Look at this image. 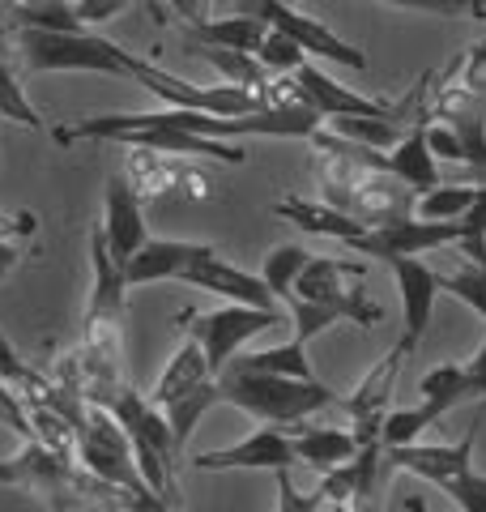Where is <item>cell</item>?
<instances>
[{"instance_id": "cell-40", "label": "cell", "mask_w": 486, "mask_h": 512, "mask_svg": "<svg viewBox=\"0 0 486 512\" xmlns=\"http://www.w3.org/2000/svg\"><path fill=\"white\" fill-rule=\"evenodd\" d=\"M175 13H180V22L184 26H201L209 22V0H171Z\"/></svg>"}, {"instance_id": "cell-1", "label": "cell", "mask_w": 486, "mask_h": 512, "mask_svg": "<svg viewBox=\"0 0 486 512\" xmlns=\"http://www.w3.org/2000/svg\"><path fill=\"white\" fill-rule=\"evenodd\" d=\"M316 150V180H320V197L342 210L350 218H359L363 227H388V222L414 218V201L418 192L397 180L393 171H384V154L359 146V141H346L329 133V128H316L312 137Z\"/></svg>"}, {"instance_id": "cell-10", "label": "cell", "mask_w": 486, "mask_h": 512, "mask_svg": "<svg viewBox=\"0 0 486 512\" xmlns=\"http://www.w3.org/2000/svg\"><path fill=\"white\" fill-rule=\"evenodd\" d=\"M282 312H269V308H248V303H222V308H188L175 316V325L184 329V338H192L201 346V355L209 363L214 380L222 376V367L231 363L243 342H252L256 333H265L273 325H282Z\"/></svg>"}, {"instance_id": "cell-18", "label": "cell", "mask_w": 486, "mask_h": 512, "mask_svg": "<svg viewBox=\"0 0 486 512\" xmlns=\"http://www.w3.org/2000/svg\"><path fill=\"white\" fill-rule=\"evenodd\" d=\"M397 274V286H401V316H405V333H401V350L414 355L423 346L427 329H431V316H435V295H440V274L427 269L418 256H397L388 261Z\"/></svg>"}, {"instance_id": "cell-35", "label": "cell", "mask_w": 486, "mask_h": 512, "mask_svg": "<svg viewBox=\"0 0 486 512\" xmlns=\"http://www.w3.org/2000/svg\"><path fill=\"white\" fill-rule=\"evenodd\" d=\"M440 491H448L452 500L461 504V512H486V474H478L474 466L461 470V474H452Z\"/></svg>"}, {"instance_id": "cell-47", "label": "cell", "mask_w": 486, "mask_h": 512, "mask_svg": "<svg viewBox=\"0 0 486 512\" xmlns=\"http://www.w3.org/2000/svg\"><path fill=\"white\" fill-rule=\"evenodd\" d=\"M107 512H128V508H120V504H111V508H107Z\"/></svg>"}, {"instance_id": "cell-22", "label": "cell", "mask_w": 486, "mask_h": 512, "mask_svg": "<svg viewBox=\"0 0 486 512\" xmlns=\"http://www.w3.org/2000/svg\"><path fill=\"white\" fill-rule=\"evenodd\" d=\"M205 248L209 244H188V239H145V244L124 261V278H128V286L180 278Z\"/></svg>"}, {"instance_id": "cell-8", "label": "cell", "mask_w": 486, "mask_h": 512, "mask_svg": "<svg viewBox=\"0 0 486 512\" xmlns=\"http://www.w3.org/2000/svg\"><path fill=\"white\" fill-rule=\"evenodd\" d=\"M333 402H337L333 389L320 380L231 372V367L218 376V406H235L243 414H252L256 423H273V427H295Z\"/></svg>"}, {"instance_id": "cell-19", "label": "cell", "mask_w": 486, "mask_h": 512, "mask_svg": "<svg viewBox=\"0 0 486 512\" xmlns=\"http://www.w3.org/2000/svg\"><path fill=\"white\" fill-rule=\"evenodd\" d=\"M423 410L431 414L435 423L444 419L448 410H457L461 402H486V338L478 346V355L469 363H440L431 367V372L423 376Z\"/></svg>"}, {"instance_id": "cell-20", "label": "cell", "mask_w": 486, "mask_h": 512, "mask_svg": "<svg viewBox=\"0 0 486 512\" xmlns=\"http://www.w3.org/2000/svg\"><path fill=\"white\" fill-rule=\"evenodd\" d=\"M384 474V448L376 444H359V453L346 457L342 466L324 470L316 495L324 504H359V508H376V487Z\"/></svg>"}, {"instance_id": "cell-46", "label": "cell", "mask_w": 486, "mask_h": 512, "mask_svg": "<svg viewBox=\"0 0 486 512\" xmlns=\"http://www.w3.org/2000/svg\"><path fill=\"white\" fill-rule=\"evenodd\" d=\"M478 13H482V18H486V0H478Z\"/></svg>"}, {"instance_id": "cell-13", "label": "cell", "mask_w": 486, "mask_h": 512, "mask_svg": "<svg viewBox=\"0 0 486 512\" xmlns=\"http://www.w3.org/2000/svg\"><path fill=\"white\" fill-rule=\"evenodd\" d=\"M478 427H482V414L474 419V427L465 431L457 444H393L384 448V474L393 470H405V474H418L427 483L444 487L452 474H461L474 466V444H478Z\"/></svg>"}, {"instance_id": "cell-42", "label": "cell", "mask_w": 486, "mask_h": 512, "mask_svg": "<svg viewBox=\"0 0 486 512\" xmlns=\"http://www.w3.org/2000/svg\"><path fill=\"white\" fill-rule=\"evenodd\" d=\"M13 35V0H0V39Z\"/></svg>"}, {"instance_id": "cell-45", "label": "cell", "mask_w": 486, "mask_h": 512, "mask_svg": "<svg viewBox=\"0 0 486 512\" xmlns=\"http://www.w3.org/2000/svg\"><path fill=\"white\" fill-rule=\"evenodd\" d=\"M18 5H56V0H18Z\"/></svg>"}, {"instance_id": "cell-28", "label": "cell", "mask_w": 486, "mask_h": 512, "mask_svg": "<svg viewBox=\"0 0 486 512\" xmlns=\"http://www.w3.org/2000/svg\"><path fill=\"white\" fill-rule=\"evenodd\" d=\"M231 372H261V376H295V380H316L312 359H307L303 342H286V346H269V350H248V355H235ZM222 367V372H226Z\"/></svg>"}, {"instance_id": "cell-43", "label": "cell", "mask_w": 486, "mask_h": 512, "mask_svg": "<svg viewBox=\"0 0 486 512\" xmlns=\"http://www.w3.org/2000/svg\"><path fill=\"white\" fill-rule=\"evenodd\" d=\"M329 512H376V508H359V504H329Z\"/></svg>"}, {"instance_id": "cell-30", "label": "cell", "mask_w": 486, "mask_h": 512, "mask_svg": "<svg viewBox=\"0 0 486 512\" xmlns=\"http://www.w3.org/2000/svg\"><path fill=\"white\" fill-rule=\"evenodd\" d=\"M474 205V188L469 184H435L427 192H418L414 201V218H431V222H452Z\"/></svg>"}, {"instance_id": "cell-32", "label": "cell", "mask_w": 486, "mask_h": 512, "mask_svg": "<svg viewBox=\"0 0 486 512\" xmlns=\"http://www.w3.org/2000/svg\"><path fill=\"white\" fill-rule=\"evenodd\" d=\"M457 222H461V239H457V244L465 248V256L474 265H486V184L474 188V205H469Z\"/></svg>"}, {"instance_id": "cell-12", "label": "cell", "mask_w": 486, "mask_h": 512, "mask_svg": "<svg viewBox=\"0 0 486 512\" xmlns=\"http://www.w3.org/2000/svg\"><path fill=\"white\" fill-rule=\"evenodd\" d=\"M461 239V222H431V218H401L388 227H367L363 235L350 239V252L359 256H380V261H397V256H418V252H435Z\"/></svg>"}, {"instance_id": "cell-29", "label": "cell", "mask_w": 486, "mask_h": 512, "mask_svg": "<svg viewBox=\"0 0 486 512\" xmlns=\"http://www.w3.org/2000/svg\"><path fill=\"white\" fill-rule=\"evenodd\" d=\"M312 261V252H307L303 244H278L269 256H265V269H261V278L265 286L273 291V299H290V291H295V278L303 274V265Z\"/></svg>"}, {"instance_id": "cell-14", "label": "cell", "mask_w": 486, "mask_h": 512, "mask_svg": "<svg viewBox=\"0 0 486 512\" xmlns=\"http://www.w3.org/2000/svg\"><path fill=\"white\" fill-rule=\"evenodd\" d=\"M90 265H94V291H90V308H86V333H99V329L124 333L128 278H124V265L107 248L103 222L90 231Z\"/></svg>"}, {"instance_id": "cell-11", "label": "cell", "mask_w": 486, "mask_h": 512, "mask_svg": "<svg viewBox=\"0 0 486 512\" xmlns=\"http://www.w3.org/2000/svg\"><path fill=\"white\" fill-rule=\"evenodd\" d=\"M235 13H252V18H261L265 26L282 30V35L295 39L307 56H324L333 64H346V69H367V56L359 52V47H350L346 39H337L324 22L295 13V5H282V0H239Z\"/></svg>"}, {"instance_id": "cell-7", "label": "cell", "mask_w": 486, "mask_h": 512, "mask_svg": "<svg viewBox=\"0 0 486 512\" xmlns=\"http://www.w3.org/2000/svg\"><path fill=\"white\" fill-rule=\"evenodd\" d=\"M18 35V52L26 60L30 73H107V77H141L145 60L124 52L120 43H111L90 30H39V26H22Z\"/></svg>"}, {"instance_id": "cell-27", "label": "cell", "mask_w": 486, "mask_h": 512, "mask_svg": "<svg viewBox=\"0 0 486 512\" xmlns=\"http://www.w3.org/2000/svg\"><path fill=\"white\" fill-rule=\"evenodd\" d=\"M184 52H188V56H201L205 64H214L226 86H243V90H256V94H261L265 82L273 77L252 52H231V47H209V43H184Z\"/></svg>"}, {"instance_id": "cell-39", "label": "cell", "mask_w": 486, "mask_h": 512, "mask_svg": "<svg viewBox=\"0 0 486 512\" xmlns=\"http://www.w3.org/2000/svg\"><path fill=\"white\" fill-rule=\"evenodd\" d=\"M133 5V0H77L73 5V13L86 26H94V22H111V18H120V13Z\"/></svg>"}, {"instance_id": "cell-33", "label": "cell", "mask_w": 486, "mask_h": 512, "mask_svg": "<svg viewBox=\"0 0 486 512\" xmlns=\"http://www.w3.org/2000/svg\"><path fill=\"white\" fill-rule=\"evenodd\" d=\"M256 60L265 64L269 73H295L299 64L307 60V52L303 47L290 39V35H282V30H265V39H261V47H256Z\"/></svg>"}, {"instance_id": "cell-41", "label": "cell", "mask_w": 486, "mask_h": 512, "mask_svg": "<svg viewBox=\"0 0 486 512\" xmlns=\"http://www.w3.org/2000/svg\"><path fill=\"white\" fill-rule=\"evenodd\" d=\"M22 265V239H0V282Z\"/></svg>"}, {"instance_id": "cell-44", "label": "cell", "mask_w": 486, "mask_h": 512, "mask_svg": "<svg viewBox=\"0 0 486 512\" xmlns=\"http://www.w3.org/2000/svg\"><path fill=\"white\" fill-rule=\"evenodd\" d=\"M405 512H431L423 500H418V495H410V500H405Z\"/></svg>"}, {"instance_id": "cell-38", "label": "cell", "mask_w": 486, "mask_h": 512, "mask_svg": "<svg viewBox=\"0 0 486 512\" xmlns=\"http://www.w3.org/2000/svg\"><path fill=\"white\" fill-rule=\"evenodd\" d=\"M273 478H278V512H324V500L316 491H295L290 470H273Z\"/></svg>"}, {"instance_id": "cell-24", "label": "cell", "mask_w": 486, "mask_h": 512, "mask_svg": "<svg viewBox=\"0 0 486 512\" xmlns=\"http://www.w3.org/2000/svg\"><path fill=\"white\" fill-rule=\"evenodd\" d=\"M273 214L290 218V222H295L299 231H307V235H329V239H337V244H350L354 235L367 231L359 218L333 210L329 201H307V197H286V201L273 205Z\"/></svg>"}, {"instance_id": "cell-25", "label": "cell", "mask_w": 486, "mask_h": 512, "mask_svg": "<svg viewBox=\"0 0 486 512\" xmlns=\"http://www.w3.org/2000/svg\"><path fill=\"white\" fill-rule=\"evenodd\" d=\"M384 171H393L414 192H427L440 184V167H435V154L427 146V124H414L393 146V154H384Z\"/></svg>"}, {"instance_id": "cell-9", "label": "cell", "mask_w": 486, "mask_h": 512, "mask_svg": "<svg viewBox=\"0 0 486 512\" xmlns=\"http://www.w3.org/2000/svg\"><path fill=\"white\" fill-rule=\"evenodd\" d=\"M154 406L167 414L171 436L180 448H188V436L197 431V423L218 406V380H214V372H209L201 346L192 338H184V346L171 355L167 372L158 376Z\"/></svg>"}, {"instance_id": "cell-4", "label": "cell", "mask_w": 486, "mask_h": 512, "mask_svg": "<svg viewBox=\"0 0 486 512\" xmlns=\"http://www.w3.org/2000/svg\"><path fill=\"white\" fill-rule=\"evenodd\" d=\"M0 487L39 495L52 512H107L111 504H120V491L103 478H94L77 461V453H64V448H52L43 440H26L13 457H0Z\"/></svg>"}, {"instance_id": "cell-31", "label": "cell", "mask_w": 486, "mask_h": 512, "mask_svg": "<svg viewBox=\"0 0 486 512\" xmlns=\"http://www.w3.org/2000/svg\"><path fill=\"white\" fill-rule=\"evenodd\" d=\"M440 291H448L452 299L469 303L482 320H486V265H461L457 274H440Z\"/></svg>"}, {"instance_id": "cell-15", "label": "cell", "mask_w": 486, "mask_h": 512, "mask_svg": "<svg viewBox=\"0 0 486 512\" xmlns=\"http://www.w3.org/2000/svg\"><path fill=\"white\" fill-rule=\"evenodd\" d=\"M405 350L393 346L388 355L371 367L367 380L346 397V414L354 419V440L359 444H376L380 440V427L388 419V410H393V389H397V376H401V367H405Z\"/></svg>"}, {"instance_id": "cell-3", "label": "cell", "mask_w": 486, "mask_h": 512, "mask_svg": "<svg viewBox=\"0 0 486 512\" xmlns=\"http://www.w3.org/2000/svg\"><path fill=\"white\" fill-rule=\"evenodd\" d=\"M363 282H367V265L342 261V256H312L286 299V312L295 316V342L307 346L316 333L337 325V320L376 329L384 320V308L367 299Z\"/></svg>"}, {"instance_id": "cell-2", "label": "cell", "mask_w": 486, "mask_h": 512, "mask_svg": "<svg viewBox=\"0 0 486 512\" xmlns=\"http://www.w3.org/2000/svg\"><path fill=\"white\" fill-rule=\"evenodd\" d=\"M56 146H77V141H120L128 150H154V154H175V158H222V163L239 167L243 154L231 141L201 137L184 128L180 107H162V111H111V116H86L52 128Z\"/></svg>"}, {"instance_id": "cell-48", "label": "cell", "mask_w": 486, "mask_h": 512, "mask_svg": "<svg viewBox=\"0 0 486 512\" xmlns=\"http://www.w3.org/2000/svg\"><path fill=\"white\" fill-rule=\"evenodd\" d=\"M282 5H299V0H282Z\"/></svg>"}, {"instance_id": "cell-16", "label": "cell", "mask_w": 486, "mask_h": 512, "mask_svg": "<svg viewBox=\"0 0 486 512\" xmlns=\"http://www.w3.org/2000/svg\"><path fill=\"white\" fill-rule=\"evenodd\" d=\"M180 282H192V286H201V291H214V295H222L226 303H248V308L282 312L278 299H273V291L265 286V278H256V274H248V269L231 265L214 244H209V248L197 256V261L184 269Z\"/></svg>"}, {"instance_id": "cell-36", "label": "cell", "mask_w": 486, "mask_h": 512, "mask_svg": "<svg viewBox=\"0 0 486 512\" xmlns=\"http://www.w3.org/2000/svg\"><path fill=\"white\" fill-rule=\"evenodd\" d=\"M393 9H410V13H427V18H482L478 0H380Z\"/></svg>"}, {"instance_id": "cell-6", "label": "cell", "mask_w": 486, "mask_h": 512, "mask_svg": "<svg viewBox=\"0 0 486 512\" xmlns=\"http://www.w3.org/2000/svg\"><path fill=\"white\" fill-rule=\"evenodd\" d=\"M107 414L124 427V436L128 444H133V457H137V470L141 478L154 487V495L167 508L180 512V466H184V448L175 444L171 436V423H167V414H162L154 402H145L141 393H133L124 384V389L111 397V406Z\"/></svg>"}, {"instance_id": "cell-17", "label": "cell", "mask_w": 486, "mask_h": 512, "mask_svg": "<svg viewBox=\"0 0 486 512\" xmlns=\"http://www.w3.org/2000/svg\"><path fill=\"white\" fill-rule=\"evenodd\" d=\"M184 466L192 470H295L299 457H295V444L290 436H282L278 427H265V431H252L248 440H239L231 448H214V453H197L188 457Z\"/></svg>"}, {"instance_id": "cell-37", "label": "cell", "mask_w": 486, "mask_h": 512, "mask_svg": "<svg viewBox=\"0 0 486 512\" xmlns=\"http://www.w3.org/2000/svg\"><path fill=\"white\" fill-rule=\"evenodd\" d=\"M0 427H9L13 436H22V440L35 436V427H30V414H26V406H22V397L13 393L5 380H0Z\"/></svg>"}, {"instance_id": "cell-5", "label": "cell", "mask_w": 486, "mask_h": 512, "mask_svg": "<svg viewBox=\"0 0 486 512\" xmlns=\"http://www.w3.org/2000/svg\"><path fill=\"white\" fill-rule=\"evenodd\" d=\"M431 120L457 137L461 163L474 175H486V39L435 69Z\"/></svg>"}, {"instance_id": "cell-23", "label": "cell", "mask_w": 486, "mask_h": 512, "mask_svg": "<svg viewBox=\"0 0 486 512\" xmlns=\"http://www.w3.org/2000/svg\"><path fill=\"white\" fill-rule=\"evenodd\" d=\"M290 444H295V457H299V466L307 470H333V466H342L346 457L359 453V440H354V431H337V427H307L295 423V431H290Z\"/></svg>"}, {"instance_id": "cell-34", "label": "cell", "mask_w": 486, "mask_h": 512, "mask_svg": "<svg viewBox=\"0 0 486 512\" xmlns=\"http://www.w3.org/2000/svg\"><path fill=\"white\" fill-rule=\"evenodd\" d=\"M43 376H47V372H35L30 363H22V355L9 346L5 333H0V380H5L18 397H26V393H35V389H39Z\"/></svg>"}, {"instance_id": "cell-21", "label": "cell", "mask_w": 486, "mask_h": 512, "mask_svg": "<svg viewBox=\"0 0 486 512\" xmlns=\"http://www.w3.org/2000/svg\"><path fill=\"white\" fill-rule=\"evenodd\" d=\"M103 235L111 256L124 265L145 239V214H141V197L137 184L128 175H107V192H103Z\"/></svg>"}, {"instance_id": "cell-26", "label": "cell", "mask_w": 486, "mask_h": 512, "mask_svg": "<svg viewBox=\"0 0 486 512\" xmlns=\"http://www.w3.org/2000/svg\"><path fill=\"white\" fill-rule=\"evenodd\" d=\"M265 22L252 13H235V18H209L201 26H184V43H209V47H231V52H252L265 39Z\"/></svg>"}]
</instances>
